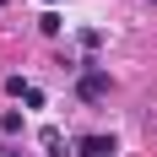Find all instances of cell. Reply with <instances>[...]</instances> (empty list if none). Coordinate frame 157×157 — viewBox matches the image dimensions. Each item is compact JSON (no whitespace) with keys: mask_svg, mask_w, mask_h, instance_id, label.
<instances>
[{"mask_svg":"<svg viewBox=\"0 0 157 157\" xmlns=\"http://www.w3.org/2000/svg\"><path fill=\"white\" fill-rule=\"evenodd\" d=\"M38 146H44L49 157H65V136H60L54 125H44V130H38Z\"/></svg>","mask_w":157,"mask_h":157,"instance_id":"cell-3","label":"cell"},{"mask_svg":"<svg viewBox=\"0 0 157 157\" xmlns=\"http://www.w3.org/2000/svg\"><path fill=\"white\" fill-rule=\"evenodd\" d=\"M152 6H157V0H152Z\"/></svg>","mask_w":157,"mask_h":157,"instance_id":"cell-9","label":"cell"},{"mask_svg":"<svg viewBox=\"0 0 157 157\" xmlns=\"http://www.w3.org/2000/svg\"><path fill=\"white\" fill-rule=\"evenodd\" d=\"M6 92H11V98H27V92H33V81H22V76H6Z\"/></svg>","mask_w":157,"mask_h":157,"instance_id":"cell-4","label":"cell"},{"mask_svg":"<svg viewBox=\"0 0 157 157\" xmlns=\"http://www.w3.org/2000/svg\"><path fill=\"white\" fill-rule=\"evenodd\" d=\"M44 6H60V0H44Z\"/></svg>","mask_w":157,"mask_h":157,"instance_id":"cell-7","label":"cell"},{"mask_svg":"<svg viewBox=\"0 0 157 157\" xmlns=\"http://www.w3.org/2000/svg\"><path fill=\"white\" fill-rule=\"evenodd\" d=\"M38 27H44V33H49V38H54V33H60V27H65V22H60V16H54V11H44V16H38Z\"/></svg>","mask_w":157,"mask_h":157,"instance_id":"cell-5","label":"cell"},{"mask_svg":"<svg viewBox=\"0 0 157 157\" xmlns=\"http://www.w3.org/2000/svg\"><path fill=\"white\" fill-rule=\"evenodd\" d=\"M76 38H81V49H98V44H103V33H98V27H81Z\"/></svg>","mask_w":157,"mask_h":157,"instance_id":"cell-6","label":"cell"},{"mask_svg":"<svg viewBox=\"0 0 157 157\" xmlns=\"http://www.w3.org/2000/svg\"><path fill=\"white\" fill-rule=\"evenodd\" d=\"M0 6H6V0H0Z\"/></svg>","mask_w":157,"mask_h":157,"instance_id":"cell-8","label":"cell"},{"mask_svg":"<svg viewBox=\"0 0 157 157\" xmlns=\"http://www.w3.org/2000/svg\"><path fill=\"white\" fill-rule=\"evenodd\" d=\"M76 92H81V103H98V98H109V71H81V81H76Z\"/></svg>","mask_w":157,"mask_h":157,"instance_id":"cell-1","label":"cell"},{"mask_svg":"<svg viewBox=\"0 0 157 157\" xmlns=\"http://www.w3.org/2000/svg\"><path fill=\"white\" fill-rule=\"evenodd\" d=\"M109 152H119L114 136H81L76 141V157H109Z\"/></svg>","mask_w":157,"mask_h":157,"instance_id":"cell-2","label":"cell"}]
</instances>
